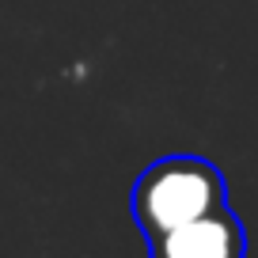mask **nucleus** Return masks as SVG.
Here are the masks:
<instances>
[{
	"instance_id": "nucleus-1",
	"label": "nucleus",
	"mask_w": 258,
	"mask_h": 258,
	"mask_svg": "<svg viewBox=\"0 0 258 258\" xmlns=\"http://www.w3.org/2000/svg\"><path fill=\"white\" fill-rule=\"evenodd\" d=\"M220 205H228V182L220 167L205 156L186 152L148 163L129 194V209H133V220L145 239L175 232Z\"/></svg>"
},
{
	"instance_id": "nucleus-2",
	"label": "nucleus",
	"mask_w": 258,
	"mask_h": 258,
	"mask_svg": "<svg viewBox=\"0 0 258 258\" xmlns=\"http://www.w3.org/2000/svg\"><path fill=\"white\" fill-rule=\"evenodd\" d=\"M152 258H247L243 220L228 205L190 220V224L148 239Z\"/></svg>"
}]
</instances>
